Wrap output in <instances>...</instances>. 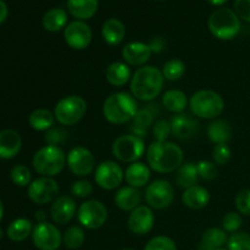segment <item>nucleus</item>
<instances>
[{
	"label": "nucleus",
	"instance_id": "423d86ee",
	"mask_svg": "<svg viewBox=\"0 0 250 250\" xmlns=\"http://www.w3.org/2000/svg\"><path fill=\"white\" fill-rule=\"evenodd\" d=\"M209 31L220 41H232L241 32V19L236 11L227 7L217 9L208 21Z\"/></svg>",
	"mask_w": 250,
	"mask_h": 250
},
{
	"label": "nucleus",
	"instance_id": "ea45409f",
	"mask_svg": "<svg viewBox=\"0 0 250 250\" xmlns=\"http://www.w3.org/2000/svg\"><path fill=\"white\" fill-rule=\"evenodd\" d=\"M221 225L224 231L231 232V233H236V232H238V229H241L242 225H243V219H242L239 212L229 211L222 217Z\"/></svg>",
	"mask_w": 250,
	"mask_h": 250
},
{
	"label": "nucleus",
	"instance_id": "de8ad7c7",
	"mask_svg": "<svg viewBox=\"0 0 250 250\" xmlns=\"http://www.w3.org/2000/svg\"><path fill=\"white\" fill-rule=\"evenodd\" d=\"M234 11L238 15L239 19L250 22V0H236Z\"/></svg>",
	"mask_w": 250,
	"mask_h": 250
},
{
	"label": "nucleus",
	"instance_id": "72a5a7b5",
	"mask_svg": "<svg viewBox=\"0 0 250 250\" xmlns=\"http://www.w3.org/2000/svg\"><path fill=\"white\" fill-rule=\"evenodd\" d=\"M33 225L28 219H16L7 227V237L12 242H23L32 236Z\"/></svg>",
	"mask_w": 250,
	"mask_h": 250
},
{
	"label": "nucleus",
	"instance_id": "49530a36",
	"mask_svg": "<svg viewBox=\"0 0 250 250\" xmlns=\"http://www.w3.org/2000/svg\"><path fill=\"white\" fill-rule=\"evenodd\" d=\"M67 138V134L63 129L61 128H55V127H51L50 129H48L45 133V142L48 143V146H58L59 144L63 143Z\"/></svg>",
	"mask_w": 250,
	"mask_h": 250
},
{
	"label": "nucleus",
	"instance_id": "6ab92c4d",
	"mask_svg": "<svg viewBox=\"0 0 250 250\" xmlns=\"http://www.w3.org/2000/svg\"><path fill=\"white\" fill-rule=\"evenodd\" d=\"M153 54L151 49L148 44L142 43V42H129L128 44L122 49V59L127 65L131 66H146V63L150 60V56Z\"/></svg>",
	"mask_w": 250,
	"mask_h": 250
},
{
	"label": "nucleus",
	"instance_id": "9d476101",
	"mask_svg": "<svg viewBox=\"0 0 250 250\" xmlns=\"http://www.w3.org/2000/svg\"><path fill=\"white\" fill-rule=\"evenodd\" d=\"M175 200V189L167 180H155L146 186V202L149 208L163 210Z\"/></svg>",
	"mask_w": 250,
	"mask_h": 250
},
{
	"label": "nucleus",
	"instance_id": "a211bd4d",
	"mask_svg": "<svg viewBox=\"0 0 250 250\" xmlns=\"http://www.w3.org/2000/svg\"><path fill=\"white\" fill-rule=\"evenodd\" d=\"M170 122L172 127V134L181 141L192 138L199 129V122L193 114H187V112L177 114Z\"/></svg>",
	"mask_w": 250,
	"mask_h": 250
},
{
	"label": "nucleus",
	"instance_id": "58836bf2",
	"mask_svg": "<svg viewBox=\"0 0 250 250\" xmlns=\"http://www.w3.org/2000/svg\"><path fill=\"white\" fill-rule=\"evenodd\" d=\"M229 250H250V234L247 232H236L227 242Z\"/></svg>",
	"mask_w": 250,
	"mask_h": 250
},
{
	"label": "nucleus",
	"instance_id": "dca6fc26",
	"mask_svg": "<svg viewBox=\"0 0 250 250\" xmlns=\"http://www.w3.org/2000/svg\"><path fill=\"white\" fill-rule=\"evenodd\" d=\"M154 222H155V216L153 209L148 205H139L128 215L127 227L132 233L137 236H144L153 229Z\"/></svg>",
	"mask_w": 250,
	"mask_h": 250
},
{
	"label": "nucleus",
	"instance_id": "5fc2aeb1",
	"mask_svg": "<svg viewBox=\"0 0 250 250\" xmlns=\"http://www.w3.org/2000/svg\"><path fill=\"white\" fill-rule=\"evenodd\" d=\"M2 237V231H1V229H0V238H1Z\"/></svg>",
	"mask_w": 250,
	"mask_h": 250
},
{
	"label": "nucleus",
	"instance_id": "603ef678",
	"mask_svg": "<svg viewBox=\"0 0 250 250\" xmlns=\"http://www.w3.org/2000/svg\"><path fill=\"white\" fill-rule=\"evenodd\" d=\"M208 1L211 5H214V6H221V5H224L225 2H227L229 0H208Z\"/></svg>",
	"mask_w": 250,
	"mask_h": 250
},
{
	"label": "nucleus",
	"instance_id": "f704fd0d",
	"mask_svg": "<svg viewBox=\"0 0 250 250\" xmlns=\"http://www.w3.org/2000/svg\"><path fill=\"white\" fill-rule=\"evenodd\" d=\"M85 241L84 229L80 226L68 227L62 234V244L67 249L76 250L83 246Z\"/></svg>",
	"mask_w": 250,
	"mask_h": 250
},
{
	"label": "nucleus",
	"instance_id": "f257e3e1",
	"mask_svg": "<svg viewBox=\"0 0 250 250\" xmlns=\"http://www.w3.org/2000/svg\"><path fill=\"white\" fill-rule=\"evenodd\" d=\"M185 160L182 148L172 142L154 141L146 149V161L151 170L158 173H171Z\"/></svg>",
	"mask_w": 250,
	"mask_h": 250
},
{
	"label": "nucleus",
	"instance_id": "a19ab883",
	"mask_svg": "<svg viewBox=\"0 0 250 250\" xmlns=\"http://www.w3.org/2000/svg\"><path fill=\"white\" fill-rule=\"evenodd\" d=\"M198 175L200 178L205 181H212L219 175V168L214 161L202 160L197 164Z\"/></svg>",
	"mask_w": 250,
	"mask_h": 250
},
{
	"label": "nucleus",
	"instance_id": "a878e982",
	"mask_svg": "<svg viewBox=\"0 0 250 250\" xmlns=\"http://www.w3.org/2000/svg\"><path fill=\"white\" fill-rule=\"evenodd\" d=\"M105 77H106L107 82L114 87H122L131 81V68L126 62L115 61L107 66L106 71H105Z\"/></svg>",
	"mask_w": 250,
	"mask_h": 250
},
{
	"label": "nucleus",
	"instance_id": "1a4fd4ad",
	"mask_svg": "<svg viewBox=\"0 0 250 250\" xmlns=\"http://www.w3.org/2000/svg\"><path fill=\"white\" fill-rule=\"evenodd\" d=\"M77 219L81 226L87 229H98L107 220V209L104 203L90 199L82 203L77 210Z\"/></svg>",
	"mask_w": 250,
	"mask_h": 250
},
{
	"label": "nucleus",
	"instance_id": "2eb2a0df",
	"mask_svg": "<svg viewBox=\"0 0 250 250\" xmlns=\"http://www.w3.org/2000/svg\"><path fill=\"white\" fill-rule=\"evenodd\" d=\"M92 29L85 22L73 21L66 26L63 31V39L66 44L73 50H84L92 43Z\"/></svg>",
	"mask_w": 250,
	"mask_h": 250
},
{
	"label": "nucleus",
	"instance_id": "c9c22d12",
	"mask_svg": "<svg viewBox=\"0 0 250 250\" xmlns=\"http://www.w3.org/2000/svg\"><path fill=\"white\" fill-rule=\"evenodd\" d=\"M161 72H163L165 80L176 82V81H180L185 76L186 63L182 60H180V59H172V60H168L164 65Z\"/></svg>",
	"mask_w": 250,
	"mask_h": 250
},
{
	"label": "nucleus",
	"instance_id": "412c9836",
	"mask_svg": "<svg viewBox=\"0 0 250 250\" xmlns=\"http://www.w3.org/2000/svg\"><path fill=\"white\" fill-rule=\"evenodd\" d=\"M182 203L185 207L192 210H202L210 203V193L202 186H193L183 192Z\"/></svg>",
	"mask_w": 250,
	"mask_h": 250
},
{
	"label": "nucleus",
	"instance_id": "3c124183",
	"mask_svg": "<svg viewBox=\"0 0 250 250\" xmlns=\"http://www.w3.org/2000/svg\"><path fill=\"white\" fill-rule=\"evenodd\" d=\"M36 220L38 221V224H42V222H46V214L43 210H38L36 211Z\"/></svg>",
	"mask_w": 250,
	"mask_h": 250
},
{
	"label": "nucleus",
	"instance_id": "7ed1b4c3",
	"mask_svg": "<svg viewBox=\"0 0 250 250\" xmlns=\"http://www.w3.org/2000/svg\"><path fill=\"white\" fill-rule=\"evenodd\" d=\"M138 110L136 98L126 92L114 93L103 104V115L112 125H124L132 121Z\"/></svg>",
	"mask_w": 250,
	"mask_h": 250
},
{
	"label": "nucleus",
	"instance_id": "cd10ccee",
	"mask_svg": "<svg viewBox=\"0 0 250 250\" xmlns=\"http://www.w3.org/2000/svg\"><path fill=\"white\" fill-rule=\"evenodd\" d=\"M207 136L211 143L227 144L232 138V127L226 120H214L207 128Z\"/></svg>",
	"mask_w": 250,
	"mask_h": 250
},
{
	"label": "nucleus",
	"instance_id": "4468645a",
	"mask_svg": "<svg viewBox=\"0 0 250 250\" xmlns=\"http://www.w3.org/2000/svg\"><path fill=\"white\" fill-rule=\"evenodd\" d=\"M67 167L77 177H85L94 171V155L84 146H75L67 154Z\"/></svg>",
	"mask_w": 250,
	"mask_h": 250
},
{
	"label": "nucleus",
	"instance_id": "8fccbe9b",
	"mask_svg": "<svg viewBox=\"0 0 250 250\" xmlns=\"http://www.w3.org/2000/svg\"><path fill=\"white\" fill-rule=\"evenodd\" d=\"M7 14H9V10H7L6 4L0 0V24L4 23L5 20L7 19Z\"/></svg>",
	"mask_w": 250,
	"mask_h": 250
},
{
	"label": "nucleus",
	"instance_id": "e433bc0d",
	"mask_svg": "<svg viewBox=\"0 0 250 250\" xmlns=\"http://www.w3.org/2000/svg\"><path fill=\"white\" fill-rule=\"evenodd\" d=\"M11 181L19 187H26L29 186L32 182V173L27 166L24 165H16L10 172Z\"/></svg>",
	"mask_w": 250,
	"mask_h": 250
},
{
	"label": "nucleus",
	"instance_id": "c03bdc74",
	"mask_svg": "<svg viewBox=\"0 0 250 250\" xmlns=\"http://www.w3.org/2000/svg\"><path fill=\"white\" fill-rule=\"evenodd\" d=\"M93 190H94V187L87 180H78L76 182H73L72 186H71V193H72V195L76 198H80V199H84V198H88L89 195H92Z\"/></svg>",
	"mask_w": 250,
	"mask_h": 250
},
{
	"label": "nucleus",
	"instance_id": "9b49d317",
	"mask_svg": "<svg viewBox=\"0 0 250 250\" xmlns=\"http://www.w3.org/2000/svg\"><path fill=\"white\" fill-rule=\"evenodd\" d=\"M60 187L59 183L53 177H42L32 181L28 186L27 194L28 198L38 205H45L49 203H53L59 197Z\"/></svg>",
	"mask_w": 250,
	"mask_h": 250
},
{
	"label": "nucleus",
	"instance_id": "37998d69",
	"mask_svg": "<svg viewBox=\"0 0 250 250\" xmlns=\"http://www.w3.org/2000/svg\"><path fill=\"white\" fill-rule=\"evenodd\" d=\"M232 158V151L227 144H216L212 149V160L216 165L224 166L229 163Z\"/></svg>",
	"mask_w": 250,
	"mask_h": 250
},
{
	"label": "nucleus",
	"instance_id": "6e6552de",
	"mask_svg": "<svg viewBox=\"0 0 250 250\" xmlns=\"http://www.w3.org/2000/svg\"><path fill=\"white\" fill-rule=\"evenodd\" d=\"M146 151L143 138L134 134H125L116 138L112 143V155L121 163H136Z\"/></svg>",
	"mask_w": 250,
	"mask_h": 250
},
{
	"label": "nucleus",
	"instance_id": "79ce46f5",
	"mask_svg": "<svg viewBox=\"0 0 250 250\" xmlns=\"http://www.w3.org/2000/svg\"><path fill=\"white\" fill-rule=\"evenodd\" d=\"M172 134V127L171 122L167 120H158L153 126V136L155 141L165 142L167 141L168 137Z\"/></svg>",
	"mask_w": 250,
	"mask_h": 250
},
{
	"label": "nucleus",
	"instance_id": "473e14b6",
	"mask_svg": "<svg viewBox=\"0 0 250 250\" xmlns=\"http://www.w3.org/2000/svg\"><path fill=\"white\" fill-rule=\"evenodd\" d=\"M55 116L54 112H51L48 109H37L29 115L28 122L29 126L38 132H46L54 127L55 124Z\"/></svg>",
	"mask_w": 250,
	"mask_h": 250
},
{
	"label": "nucleus",
	"instance_id": "f3484780",
	"mask_svg": "<svg viewBox=\"0 0 250 250\" xmlns=\"http://www.w3.org/2000/svg\"><path fill=\"white\" fill-rule=\"evenodd\" d=\"M77 204L68 195H59L50 207V217L54 224L66 225L77 214Z\"/></svg>",
	"mask_w": 250,
	"mask_h": 250
},
{
	"label": "nucleus",
	"instance_id": "f03ea898",
	"mask_svg": "<svg viewBox=\"0 0 250 250\" xmlns=\"http://www.w3.org/2000/svg\"><path fill=\"white\" fill-rule=\"evenodd\" d=\"M163 72L155 66H142L132 75L131 94L141 102H151L159 97L164 87Z\"/></svg>",
	"mask_w": 250,
	"mask_h": 250
},
{
	"label": "nucleus",
	"instance_id": "39448f33",
	"mask_svg": "<svg viewBox=\"0 0 250 250\" xmlns=\"http://www.w3.org/2000/svg\"><path fill=\"white\" fill-rule=\"evenodd\" d=\"M190 112L204 120L217 119L225 110V100L215 90L202 89L195 92L189 99Z\"/></svg>",
	"mask_w": 250,
	"mask_h": 250
},
{
	"label": "nucleus",
	"instance_id": "09e8293b",
	"mask_svg": "<svg viewBox=\"0 0 250 250\" xmlns=\"http://www.w3.org/2000/svg\"><path fill=\"white\" fill-rule=\"evenodd\" d=\"M148 45H149V48L151 49V51H153V53H161V51L165 49L166 42H165V39L161 38V37H155V38L151 39L150 43H149Z\"/></svg>",
	"mask_w": 250,
	"mask_h": 250
},
{
	"label": "nucleus",
	"instance_id": "b1692460",
	"mask_svg": "<svg viewBox=\"0 0 250 250\" xmlns=\"http://www.w3.org/2000/svg\"><path fill=\"white\" fill-rule=\"evenodd\" d=\"M141 192L138 190V188L131 187V186H127V187L120 188L116 192L114 198L115 205L119 208L122 211H133L136 208L139 207L141 204Z\"/></svg>",
	"mask_w": 250,
	"mask_h": 250
},
{
	"label": "nucleus",
	"instance_id": "f8f14e48",
	"mask_svg": "<svg viewBox=\"0 0 250 250\" xmlns=\"http://www.w3.org/2000/svg\"><path fill=\"white\" fill-rule=\"evenodd\" d=\"M94 180L102 189L114 190L122 185L125 180V171L116 161L106 160L97 166Z\"/></svg>",
	"mask_w": 250,
	"mask_h": 250
},
{
	"label": "nucleus",
	"instance_id": "5701e85b",
	"mask_svg": "<svg viewBox=\"0 0 250 250\" xmlns=\"http://www.w3.org/2000/svg\"><path fill=\"white\" fill-rule=\"evenodd\" d=\"M154 119H155V112H154L151 105H149L148 107H144V109H139L136 116L132 120L131 134H134L139 138L146 137L149 129L153 128Z\"/></svg>",
	"mask_w": 250,
	"mask_h": 250
},
{
	"label": "nucleus",
	"instance_id": "7c9ffc66",
	"mask_svg": "<svg viewBox=\"0 0 250 250\" xmlns=\"http://www.w3.org/2000/svg\"><path fill=\"white\" fill-rule=\"evenodd\" d=\"M67 20L68 16L65 10L60 9V7H54V9H50L44 14L42 23H43L45 31L55 33L62 28H66Z\"/></svg>",
	"mask_w": 250,
	"mask_h": 250
},
{
	"label": "nucleus",
	"instance_id": "864d4df0",
	"mask_svg": "<svg viewBox=\"0 0 250 250\" xmlns=\"http://www.w3.org/2000/svg\"><path fill=\"white\" fill-rule=\"evenodd\" d=\"M2 215H4V205H2V202L0 200V221L2 219Z\"/></svg>",
	"mask_w": 250,
	"mask_h": 250
},
{
	"label": "nucleus",
	"instance_id": "0eeeda50",
	"mask_svg": "<svg viewBox=\"0 0 250 250\" xmlns=\"http://www.w3.org/2000/svg\"><path fill=\"white\" fill-rule=\"evenodd\" d=\"M87 102L80 95H68L56 103L54 116L62 126H73L84 117Z\"/></svg>",
	"mask_w": 250,
	"mask_h": 250
},
{
	"label": "nucleus",
	"instance_id": "bb28decb",
	"mask_svg": "<svg viewBox=\"0 0 250 250\" xmlns=\"http://www.w3.org/2000/svg\"><path fill=\"white\" fill-rule=\"evenodd\" d=\"M102 37L109 45H119L126 37V27L119 19H109L102 27Z\"/></svg>",
	"mask_w": 250,
	"mask_h": 250
},
{
	"label": "nucleus",
	"instance_id": "a18cd8bd",
	"mask_svg": "<svg viewBox=\"0 0 250 250\" xmlns=\"http://www.w3.org/2000/svg\"><path fill=\"white\" fill-rule=\"evenodd\" d=\"M236 208L239 214L250 216V189H243L237 194Z\"/></svg>",
	"mask_w": 250,
	"mask_h": 250
},
{
	"label": "nucleus",
	"instance_id": "ddd939ff",
	"mask_svg": "<svg viewBox=\"0 0 250 250\" xmlns=\"http://www.w3.org/2000/svg\"><path fill=\"white\" fill-rule=\"evenodd\" d=\"M32 241L38 250H58L62 244V234L54 224H37L32 231Z\"/></svg>",
	"mask_w": 250,
	"mask_h": 250
},
{
	"label": "nucleus",
	"instance_id": "2f4dec72",
	"mask_svg": "<svg viewBox=\"0 0 250 250\" xmlns=\"http://www.w3.org/2000/svg\"><path fill=\"white\" fill-rule=\"evenodd\" d=\"M198 178L197 164L185 163L176 170V185L185 190L197 185Z\"/></svg>",
	"mask_w": 250,
	"mask_h": 250
},
{
	"label": "nucleus",
	"instance_id": "393cba45",
	"mask_svg": "<svg viewBox=\"0 0 250 250\" xmlns=\"http://www.w3.org/2000/svg\"><path fill=\"white\" fill-rule=\"evenodd\" d=\"M98 0H67V10L78 21L89 20L97 14Z\"/></svg>",
	"mask_w": 250,
	"mask_h": 250
},
{
	"label": "nucleus",
	"instance_id": "4c0bfd02",
	"mask_svg": "<svg viewBox=\"0 0 250 250\" xmlns=\"http://www.w3.org/2000/svg\"><path fill=\"white\" fill-rule=\"evenodd\" d=\"M144 250H177V246L170 237L156 236L146 243Z\"/></svg>",
	"mask_w": 250,
	"mask_h": 250
},
{
	"label": "nucleus",
	"instance_id": "4be33fe9",
	"mask_svg": "<svg viewBox=\"0 0 250 250\" xmlns=\"http://www.w3.org/2000/svg\"><path fill=\"white\" fill-rule=\"evenodd\" d=\"M150 176V167L139 161L129 164L125 171V180L128 183V186L134 188H142L148 185Z\"/></svg>",
	"mask_w": 250,
	"mask_h": 250
},
{
	"label": "nucleus",
	"instance_id": "aec40b11",
	"mask_svg": "<svg viewBox=\"0 0 250 250\" xmlns=\"http://www.w3.org/2000/svg\"><path fill=\"white\" fill-rule=\"evenodd\" d=\"M22 148V138L14 129H4L0 132V159L15 158Z\"/></svg>",
	"mask_w": 250,
	"mask_h": 250
},
{
	"label": "nucleus",
	"instance_id": "4d7b16f0",
	"mask_svg": "<svg viewBox=\"0 0 250 250\" xmlns=\"http://www.w3.org/2000/svg\"><path fill=\"white\" fill-rule=\"evenodd\" d=\"M216 250H227V249H224V248H221V249H216Z\"/></svg>",
	"mask_w": 250,
	"mask_h": 250
},
{
	"label": "nucleus",
	"instance_id": "20e7f679",
	"mask_svg": "<svg viewBox=\"0 0 250 250\" xmlns=\"http://www.w3.org/2000/svg\"><path fill=\"white\" fill-rule=\"evenodd\" d=\"M37 173L44 177H54L63 171L67 165V155L58 146H45L39 149L32 159Z\"/></svg>",
	"mask_w": 250,
	"mask_h": 250
},
{
	"label": "nucleus",
	"instance_id": "c85d7f7f",
	"mask_svg": "<svg viewBox=\"0 0 250 250\" xmlns=\"http://www.w3.org/2000/svg\"><path fill=\"white\" fill-rule=\"evenodd\" d=\"M187 105H189V100L187 99V95L185 92L180 89H170L166 90L163 95V106L167 111L173 114H182L185 112Z\"/></svg>",
	"mask_w": 250,
	"mask_h": 250
},
{
	"label": "nucleus",
	"instance_id": "6e6d98bb",
	"mask_svg": "<svg viewBox=\"0 0 250 250\" xmlns=\"http://www.w3.org/2000/svg\"><path fill=\"white\" fill-rule=\"evenodd\" d=\"M121 250H134V249H131V248H125V249H121Z\"/></svg>",
	"mask_w": 250,
	"mask_h": 250
},
{
	"label": "nucleus",
	"instance_id": "c756f323",
	"mask_svg": "<svg viewBox=\"0 0 250 250\" xmlns=\"http://www.w3.org/2000/svg\"><path fill=\"white\" fill-rule=\"evenodd\" d=\"M229 242L226 231L217 227L207 229L203 234L202 242L198 246V250H216L221 249Z\"/></svg>",
	"mask_w": 250,
	"mask_h": 250
}]
</instances>
